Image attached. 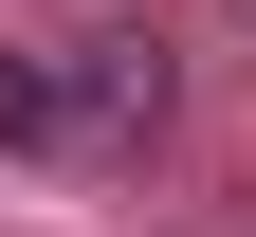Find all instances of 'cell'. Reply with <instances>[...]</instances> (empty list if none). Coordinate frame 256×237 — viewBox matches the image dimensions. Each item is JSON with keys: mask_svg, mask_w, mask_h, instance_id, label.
<instances>
[{"mask_svg": "<svg viewBox=\"0 0 256 237\" xmlns=\"http://www.w3.org/2000/svg\"><path fill=\"white\" fill-rule=\"evenodd\" d=\"M165 110V73L128 37H92V55H0V146H128V128Z\"/></svg>", "mask_w": 256, "mask_h": 237, "instance_id": "obj_1", "label": "cell"}]
</instances>
